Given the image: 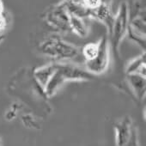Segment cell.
I'll return each instance as SVG.
<instances>
[{
    "instance_id": "6da1fadb",
    "label": "cell",
    "mask_w": 146,
    "mask_h": 146,
    "mask_svg": "<svg viewBox=\"0 0 146 146\" xmlns=\"http://www.w3.org/2000/svg\"><path fill=\"white\" fill-rule=\"evenodd\" d=\"M93 78L94 76L84 67L70 61L56 62L55 71L44 89V94L52 97L66 82H87Z\"/></svg>"
},
{
    "instance_id": "7a4b0ae2",
    "label": "cell",
    "mask_w": 146,
    "mask_h": 146,
    "mask_svg": "<svg viewBox=\"0 0 146 146\" xmlns=\"http://www.w3.org/2000/svg\"><path fill=\"white\" fill-rule=\"evenodd\" d=\"M40 52L52 58L56 62H68L77 58L80 53V49L58 35H51L45 39L39 46Z\"/></svg>"
},
{
    "instance_id": "5b68a950",
    "label": "cell",
    "mask_w": 146,
    "mask_h": 146,
    "mask_svg": "<svg viewBox=\"0 0 146 146\" xmlns=\"http://www.w3.org/2000/svg\"><path fill=\"white\" fill-rule=\"evenodd\" d=\"M45 20L48 25L62 33L70 32V15L65 9L59 4L52 6L47 11Z\"/></svg>"
},
{
    "instance_id": "5bb4252c",
    "label": "cell",
    "mask_w": 146,
    "mask_h": 146,
    "mask_svg": "<svg viewBox=\"0 0 146 146\" xmlns=\"http://www.w3.org/2000/svg\"><path fill=\"white\" fill-rule=\"evenodd\" d=\"M106 0H83L84 5L91 11L100 7Z\"/></svg>"
},
{
    "instance_id": "4fadbf2b",
    "label": "cell",
    "mask_w": 146,
    "mask_h": 146,
    "mask_svg": "<svg viewBox=\"0 0 146 146\" xmlns=\"http://www.w3.org/2000/svg\"><path fill=\"white\" fill-rule=\"evenodd\" d=\"M100 48V40L96 42H90L86 44L81 50V53L85 62L92 61L98 54Z\"/></svg>"
},
{
    "instance_id": "3957f363",
    "label": "cell",
    "mask_w": 146,
    "mask_h": 146,
    "mask_svg": "<svg viewBox=\"0 0 146 146\" xmlns=\"http://www.w3.org/2000/svg\"><path fill=\"white\" fill-rule=\"evenodd\" d=\"M130 24V8L126 1L120 3L118 11L114 16V22L110 34V47L119 55V49L122 40L127 35Z\"/></svg>"
},
{
    "instance_id": "ba28073f",
    "label": "cell",
    "mask_w": 146,
    "mask_h": 146,
    "mask_svg": "<svg viewBox=\"0 0 146 146\" xmlns=\"http://www.w3.org/2000/svg\"><path fill=\"white\" fill-rule=\"evenodd\" d=\"M132 131L131 123L129 118H125L115 125L116 146H127Z\"/></svg>"
},
{
    "instance_id": "277c9868",
    "label": "cell",
    "mask_w": 146,
    "mask_h": 146,
    "mask_svg": "<svg viewBox=\"0 0 146 146\" xmlns=\"http://www.w3.org/2000/svg\"><path fill=\"white\" fill-rule=\"evenodd\" d=\"M110 43L109 40L103 36L100 39V48L97 56L90 62H85L84 68L92 74L101 75L109 67L110 64Z\"/></svg>"
},
{
    "instance_id": "8992f818",
    "label": "cell",
    "mask_w": 146,
    "mask_h": 146,
    "mask_svg": "<svg viewBox=\"0 0 146 146\" xmlns=\"http://www.w3.org/2000/svg\"><path fill=\"white\" fill-rule=\"evenodd\" d=\"M114 16L115 15L112 11L111 5L109 1L106 0L100 7L90 11V18L96 19L100 23H102L103 25H105V27L108 29V33L109 36L112 32L113 22H114Z\"/></svg>"
},
{
    "instance_id": "2e32d148",
    "label": "cell",
    "mask_w": 146,
    "mask_h": 146,
    "mask_svg": "<svg viewBox=\"0 0 146 146\" xmlns=\"http://www.w3.org/2000/svg\"><path fill=\"white\" fill-rule=\"evenodd\" d=\"M16 115H17V112H16L15 108H11L5 113V119L8 121H11V120H12L13 119L16 118Z\"/></svg>"
},
{
    "instance_id": "e0dca14e",
    "label": "cell",
    "mask_w": 146,
    "mask_h": 146,
    "mask_svg": "<svg viewBox=\"0 0 146 146\" xmlns=\"http://www.w3.org/2000/svg\"><path fill=\"white\" fill-rule=\"evenodd\" d=\"M5 11V5H4V2L3 0H0V15L4 14Z\"/></svg>"
},
{
    "instance_id": "7c38bea8",
    "label": "cell",
    "mask_w": 146,
    "mask_h": 146,
    "mask_svg": "<svg viewBox=\"0 0 146 146\" xmlns=\"http://www.w3.org/2000/svg\"><path fill=\"white\" fill-rule=\"evenodd\" d=\"M69 23L70 32H73L78 36L81 38H85L89 35V28L84 22V19L70 15Z\"/></svg>"
},
{
    "instance_id": "30bf717a",
    "label": "cell",
    "mask_w": 146,
    "mask_h": 146,
    "mask_svg": "<svg viewBox=\"0 0 146 146\" xmlns=\"http://www.w3.org/2000/svg\"><path fill=\"white\" fill-rule=\"evenodd\" d=\"M145 61H146V58H145V52H143V54L137 56V58H133L132 60H131L126 67V74L130 75V74H136V75H139L142 76L143 78H145Z\"/></svg>"
},
{
    "instance_id": "ac0fdd59",
    "label": "cell",
    "mask_w": 146,
    "mask_h": 146,
    "mask_svg": "<svg viewBox=\"0 0 146 146\" xmlns=\"http://www.w3.org/2000/svg\"><path fill=\"white\" fill-rule=\"evenodd\" d=\"M5 40V35H0V44H1L3 42V40Z\"/></svg>"
},
{
    "instance_id": "8fae6325",
    "label": "cell",
    "mask_w": 146,
    "mask_h": 146,
    "mask_svg": "<svg viewBox=\"0 0 146 146\" xmlns=\"http://www.w3.org/2000/svg\"><path fill=\"white\" fill-rule=\"evenodd\" d=\"M127 79L136 96L138 97L139 99H142L143 97H144L145 88H146L145 78L139 76V75H136V74H130V75H127Z\"/></svg>"
},
{
    "instance_id": "52a82bcc",
    "label": "cell",
    "mask_w": 146,
    "mask_h": 146,
    "mask_svg": "<svg viewBox=\"0 0 146 146\" xmlns=\"http://www.w3.org/2000/svg\"><path fill=\"white\" fill-rule=\"evenodd\" d=\"M69 15L80 18H87L90 16V11L84 5L83 0H62L59 3Z\"/></svg>"
},
{
    "instance_id": "9a60e30c",
    "label": "cell",
    "mask_w": 146,
    "mask_h": 146,
    "mask_svg": "<svg viewBox=\"0 0 146 146\" xmlns=\"http://www.w3.org/2000/svg\"><path fill=\"white\" fill-rule=\"evenodd\" d=\"M8 24H9V20L5 12L4 14L0 15V35H2L4 32L7 29Z\"/></svg>"
},
{
    "instance_id": "9c48e42d",
    "label": "cell",
    "mask_w": 146,
    "mask_h": 146,
    "mask_svg": "<svg viewBox=\"0 0 146 146\" xmlns=\"http://www.w3.org/2000/svg\"><path fill=\"white\" fill-rule=\"evenodd\" d=\"M56 69V61L51 62L47 64H45L41 67H39L34 70V77L36 82L38 83L40 88L43 90L46 86L47 83L51 79L52 76Z\"/></svg>"
},
{
    "instance_id": "d6986e66",
    "label": "cell",
    "mask_w": 146,
    "mask_h": 146,
    "mask_svg": "<svg viewBox=\"0 0 146 146\" xmlns=\"http://www.w3.org/2000/svg\"><path fill=\"white\" fill-rule=\"evenodd\" d=\"M0 146H2V139L0 138Z\"/></svg>"
}]
</instances>
